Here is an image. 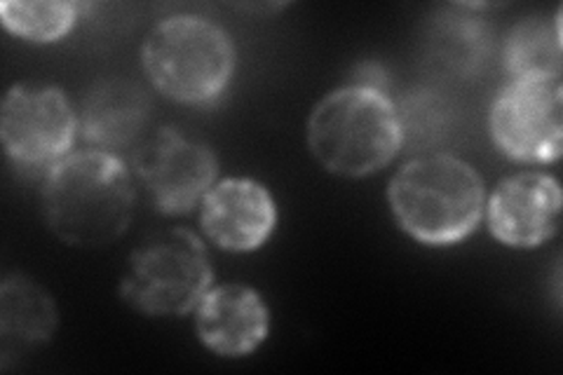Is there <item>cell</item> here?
Segmentation results:
<instances>
[{
    "label": "cell",
    "instance_id": "obj_1",
    "mask_svg": "<svg viewBox=\"0 0 563 375\" xmlns=\"http://www.w3.org/2000/svg\"><path fill=\"white\" fill-rule=\"evenodd\" d=\"M134 184L128 165L99 148L76 151L52 165L41 186L45 225L76 249H103L125 235L134 217Z\"/></svg>",
    "mask_w": 563,
    "mask_h": 375
},
{
    "label": "cell",
    "instance_id": "obj_16",
    "mask_svg": "<svg viewBox=\"0 0 563 375\" xmlns=\"http://www.w3.org/2000/svg\"><path fill=\"white\" fill-rule=\"evenodd\" d=\"M80 5L66 0H3L0 22L29 43H57L76 26Z\"/></svg>",
    "mask_w": 563,
    "mask_h": 375
},
{
    "label": "cell",
    "instance_id": "obj_9",
    "mask_svg": "<svg viewBox=\"0 0 563 375\" xmlns=\"http://www.w3.org/2000/svg\"><path fill=\"white\" fill-rule=\"evenodd\" d=\"M563 195L559 178L544 172H517L496 184L484 217L490 235L509 249H538L561 225Z\"/></svg>",
    "mask_w": 563,
    "mask_h": 375
},
{
    "label": "cell",
    "instance_id": "obj_11",
    "mask_svg": "<svg viewBox=\"0 0 563 375\" xmlns=\"http://www.w3.org/2000/svg\"><path fill=\"white\" fill-rule=\"evenodd\" d=\"M271 308L254 287L228 282L211 287L196 308V335L202 348L225 360H240L266 343Z\"/></svg>",
    "mask_w": 563,
    "mask_h": 375
},
{
    "label": "cell",
    "instance_id": "obj_4",
    "mask_svg": "<svg viewBox=\"0 0 563 375\" xmlns=\"http://www.w3.org/2000/svg\"><path fill=\"white\" fill-rule=\"evenodd\" d=\"M144 74L169 101L209 106L223 97L238 66V49L223 26L202 14H169L141 43Z\"/></svg>",
    "mask_w": 563,
    "mask_h": 375
},
{
    "label": "cell",
    "instance_id": "obj_14",
    "mask_svg": "<svg viewBox=\"0 0 563 375\" xmlns=\"http://www.w3.org/2000/svg\"><path fill=\"white\" fill-rule=\"evenodd\" d=\"M561 8L552 20L548 16H523L507 33L505 68L517 78H561L563 74V38Z\"/></svg>",
    "mask_w": 563,
    "mask_h": 375
},
{
    "label": "cell",
    "instance_id": "obj_8",
    "mask_svg": "<svg viewBox=\"0 0 563 375\" xmlns=\"http://www.w3.org/2000/svg\"><path fill=\"white\" fill-rule=\"evenodd\" d=\"M493 144L523 165H552L563 153V80L517 78L488 113Z\"/></svg>",
    "mask_w": 563,
    "mask_h": 375
},
{
    "label": "cell",
    "instance_id": "obj_15",
    "mask_svg": "<svg viewBox=\"0 0 563 375\" xmlns=\"http://www.w3.org/2000/svg\"><path fill=\"white\" fill-rule=\"evenodd\" d=\"M488 26L482 16L465 12L437 14L428 35L432 64L446 76L472 78L486 59Z\"/></svg>",
    "mask_w": 563,
    "mask_h": 375
},
{
    "label": "cell",
    "instance_id": "obj_12",
    "mask_svg": "<svg viewBox=\"0 0 563 375\" xmlns=\"http://www.w3.org/2000/svg\"><path fill=\"white\" fill-rule=\"evenodd\" d=\"M59 329V308L38 279L10 273L0 282V368L41 350Z\"/></svg>",
    "mask_w": 563,
    "mask_h": 375
},
{
    "label": "cell",
    "instance_id": "obj_13",
    "mask_svg": "<svg viewBox=\"0 0 563 375\" xmlns=\"http://www.w3.org/2000/svg\"><path fill=\"white\" fill-rule=\"evenodd\" d=\"M151 118V99L144 87L132 80H103L85 97L80 111V132L87 144L99 151H120L136 146L144 139Z\"/></svg>",
    "mask_w": 563,
    "mask_h": 375
},
{
    "label": "cell",
    "instance_id": "obj_3",
    "mask_svg": "<svg viewBox=\"0 0 563 375\" xmlns=\"http://www.w3.org/2000/svg\"><path fill=\"white\" fill-rule=\"evenodd\" d=\"M308 151L333 176L364 178L404 148L401 118L385 89L345 85L314 103L306 124Z\"/></svg>",
    "mask_w": 563,
    "mask_h": 375
},
{
    "label": "cell",
    "instance_id": "obj_10",
    "mask_svg": "<svg viewBox=\"0 0 563 375\" xmlns=\"http://www.w3.org/2000/svg\"><path fill=\"white\" fill-rule=\"evenodd\" d=\"M277 225V205L256 178H221L200 202L205 238L223 252L250 254L266 244Z\"/></svg>",
    "mask_w": 563,
    "mask_h": 375
},
{
    "label": "cell",
    "instance_id": "obj_7",
    "mask_svg": "<svg viewBox=\"0 0 563 375\" xmlns=\"http://www.w3.org/2000/svg\"><path fill=\"white\" fill-rule=\"evenodd\" d=\"M80 115L57 85L16 82L0 106V139L16 167L49 169L70 153Z\"/></svg>",
    "mask_w": 563,
    "mask_h": 375
},
{
    "label": "cell",
    "instance_id": "obj_2",
    "mask_svg": "<svg viewBox=\"0 0 563 375\" xmlns=\"http://www.w3.org/2000/svg\"><path fill=\"white\" fill-rule=\"evenodd\" d=\"M397 225L428 246H451L479 228L486 209L482 174L451 153H422L404 163L387 186Z\"/></svg>",
    "mask_w": 563,
    "mask_h": 375
},
{
    "label": "cell",
    "instance_id": "obj_6",
    "mask_svg": "<svg viewBox=\"0 0 563 375\" xmlns=\"http://www.w3.org/2000/svg\"><path fill=\"white\" fill-rule=\"evenodd\" d=\"M132 167L155 211L186 217L217 184L219 157L205 139L165 124L139 141Z\"/></svg>",
    "mask_w": 563,
    "mask_h": 375
},
{
    "label": "cell",
    "instance_id": "obj_5",
    "mask_svg": "<svg viewBox=\"0 0 563 375\" xmlns=\"http://www.w3.org/2000/svg\"><path fill=\"white\" fill-rule=\"evenodd\" d=\"M214 287L205 242L188 228H169L141 242L128 258L118 296L146 317H184Z\"/></svg>",
    "mask_w": 563,
    "mask_h": 375
}]
</instances>
